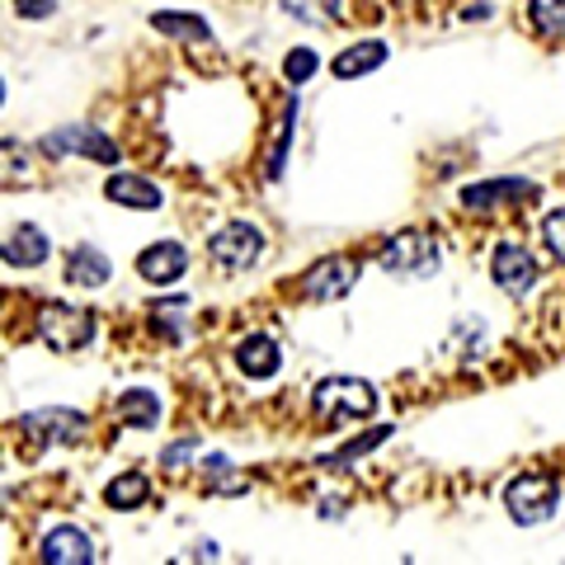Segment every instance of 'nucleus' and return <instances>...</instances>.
Returning a JSON list of instances; mask_svg holds the SVG:
<instances>
[{"mask_svg": "<svg viewBox=\"0 0 565 565\" xmlns=\"http://www.w3.org/2000/svg\"><path fill=\"white\" fill-rule=\"evenodd\" d=\"M556 504H561V486L542 471H523L504 486V509L519 527H537L546 519H556Z\"/></svg>", "mask_w": 565, "mask_h": 565, "instance_id": "1", "label": "nucleus"}, {"mask_svg": "<svg viewBox=\"0 0 565 565\" xmlns=\"http://www.w3.org/2000/svg\"><path fill=\"white\" fill-rule=\"evenodd\" d=\"M311 405H316V415H326L330 424L367 419L377 411V386L359 382V377H326V382H316Z\"/></svg>", "mask_w": 565, "mask_h": 565, "instance_id": "2", "label": "nucleus"}, {"mask_svg": "<svg viewBox=\"0 0 565 565\" xmlns=\"http://www.w3.org/2000/svg\"><path fill=\"white\" fill-rule=\"evenodd\" d=\"M377 264L396 278H429L444 264V250H438V241L429 232H396L392 241H382Z\"/></svg>", "mask_w": 565, "mask_h": 565, "instance_id": "3", "label": "nucleus"}, {"mask_svg": "<svg viewBox=\"0 0 565 565\" xmlns=\"http://www.w3.org/2000/svg\"><path fill=\"white\" fill-rule=\"evenodd\" d=\"M39 340L52 353H81L85 344L95 340V316L85 307H71V302H47L39 307Z\"/></svg>", "mask_w": 565, "mask_h": 565, "instance_id": "4", "label": "nucleus"}, {"mask_svg": "<svg viewBox=\"0 0 565 565\" xmlns=\"http://www.w3.org/2000/svg\"><path fill=\"white\" fill-rule=\"evenodd\" d=\"M207 255H212L217 269L245 274V269H255L259 255H264V232H259V226H250V222H226L222 232H212Z\"/></svg>", "mask_w": 565, "mask_h": 565, "instance_id": "5", "label": "nucleus"}, {"mask_svg": "<svg viewBox=\"0 0 565 565\" xmlns=\"http://www.w3.org/2000/svg\"><path fill=\"white\" fill-rule=\"evenodd\" d=\"M39 151L52 156V161H62V156H85V161H99V166H118V147L99 128H85V122L47 132L39 141Z\"/></svg>", "mask_w": 565, "mask_h": 565, "instance_id": "6", "label": "nucleus"}, {"mask_svg": "<svg viewBox=\"0 0 565 565\" xmlns=\"http://www.w3.org/2000/svg\"><path fill=\"white\" fill-rule=\"evenodd\" d=\"M490 278L494 288L509 292V297H527L537 288V259L523 250L519 241H500L490 255Z\"/></svg>", "mask_w": 565, "mask_h": 565, "instance_id": "7", "label": "nucleus"}, {"mask_svg": "<svg viewBox=\"0 0 565 565\" xmlns=\"http://www.w3.org/2000/svg\"><path fill=\"white\" fill-rule=\"evenodd\" d=\"M359 259H349V255H330L321 259L316 269H307L302 278V297H311V302H340V297L353 292V282H359Z\"/></svg>", "mask_w": 565, "mask_h": 565, "instance_id": "8", "label": "nucleus"}, {"mask_svg": "<svg viewBox=\"0 0 565 565\" xmlns=\"http://www.w3.org/2000/svg\"><path fill=\"white\" fill-rule=\"evenodd\" d=\"M20 429L33 438V444H76L85 434V415L81 411H29L20 415Z\"/></svg>", "mask_w": 565, "mask_h": 565, "instance_id": "9", "label": "nucleus"}, {"mask_svg": "<svg viewBox=\"0 0 565 565\" xmlns=\"http://www.w3.org/2000/svg\"><path fill=\"white\" fill-rule=\"evenodd\" d=\"M189 269V250L180 241H156L147 250L137 255V274L141 282H156V288H166V282H180Z\"/></svg>", "mask_w": 565, "mask_h": 565, "instance_id": "10", "label": "nucleus"}, {"mask_svg": "<svg viewBox=\"0 0 565 565\" xmlns=\"http://www.w3.org/2000/svg\"><path fill=\"white\" fill-rule=\"evenodd\" d=\"M236 367L245 377H255V382H269L282 373V349L274 334H245V340L236 344Z\"/></svg>", "mask_w": 565, "mask_h": 565, "instance_id": "11", "label": "nucleus"}, {"mask_svg": "<svg viewBox=\"0 0 565 565\" xmlns=\"http://www.w3.org/2000/svg\"><path fill=\"white\" fill-rule=\"evenodd\" d=\"M519 199H537L533 180H486V184H467L462 189V207L467 212H490L500 203H519Z\"/></svg>", "mask_w": 565, "mask_h": 565, "instance_id": "12", "label": "nucleus"}, {"mask_svg": "<svg viewBox=\"0 0 565 565\" xmlns=\"http://www.w3.org/2000/svg\"><path fill=\"white\" fill-rule=\"evenodd\" d=\"M39 556H43L47 565H90V561H95V542L85 537L81 527L62 523V527H52V533L43 537Z\"/></svg>", "mask_w": 565, "mask_h": 565, "instance_id": "13", "label": "nucleus"}, {"mask_svg": "<svg viewBox=\"0 0 565 565\" xmlns=\"http://www.w3.org/2000/svg\"><path fill=\"white\" fill-rule=\"evenodd\" d=\"M109 274H114V264H109V255H104V250H95V245H76V250L66 255V282H71V288L95 292V288L109 282Z\"/></svg>", "mask_w": 565, "mask_h": 565, "instance_id": "14", "label": "nucleus"}, {"mask_svg": "<svg viewBox=\"0 0 565 565\" xmlns=\"http://www.w3.org/2000/svg\"><path fill=\"white\" fill-rule=\"evenodd\" d=\"M104 193H109V203L132 207V212H156V207H161V189H156L151 180H141V174H128V170L109 174Z\"/></svg>", "mask_w": 565, "mask_h": 565, "instance_id": "15", "label": "nucleus"}, {"mask_svg": "<svg viewBox=\"0 0 565 565\" xmlns=\"http://www.w3.org/2000/svg\"><path fill=\"white\" fill-rule=\"evenodd\" d=\"M47 236L39 232V226H14V232L6 236V264L10 269H39V264H47Z\"/></svg>", "mask_w": 565, "mask_h": 565, "instance_id": "16", "label": "nucleus"}, {"mask_svg": "<svg viewBox=\"0 0 565 565\" xmlns=\"http://www.w3.org/2000/svg\"><path fill=\"white\" fill-rule=\"evenodd\" d=\"M386 62V43H377V39H367V43H353V47H344L340 57L330 62V71L340 81H353V76H367V71H377Z\"/></svg>", "mask_w": 565, "mask_h": 565, "instance_id": "17", "label": "nucleus"}, {"mask_svg": "<svg viewBox=\"0 0 565 565\" xmlns=\"http://www.w3.org/2000/svg\"><path fill=\"white\" fill-rule=\"evenodd\" d=\"M151 29L166 33V39H180V43H212L207 20H199V14H184V10H156Z\"/></svg>", "mask_w": 565, "mask_h": 565, "instance_id": "18", "label": "nucleus"}, {"mask_svg": "<svg viewBox=\"0 0 565 565\" xmlns=\"http://www.w3.org/2000/svg\"><path fill=\"white\" fill-rule=\"evenodd\" d=\"M118 419L132 424V429H156L161 424V396L147 392V386H132V392L118 396Z\"/></svg>", "mask_w": 565, "mask_h": 565, "instance_id": "19", "label": "nucleus"}, {"mask_svg": "<svg viewBox=\"0 0 565 565\" xmlns=\"http://www.w3.org/2000/svg\"><path fill=\"white\" fill-rule=\"evenodd\" d=\"M147 500H151V481L141 471H122L104 486V504L109 509H141Z\"/></svg>", "mask_w": 565, "mask_h": 565, "instance_id": "20", "label": "nucleus"}, {"mask_svg": "<svg viewBox=\"0 0 565 565\" xmlns=\"http://www.w3.org/2000/svg\"><path fill=\"white\" fill-rule=\"evenodd\" d=\"M282 14L297 24H307V29H326L334 24V14H340V0H278Z\"/></svg>", "mask_w": 565, "mask_h": 565, "instance_id": "21", "label": "nucleus"}, {"mask_svg": "<svg viewBox=\"0 0 565 565\" xmlns=\"http://www.w3.org/2000/svg\"><path fill=\"white\" fill-rule=\"evenodd\" d=\"M396 434V424H382V429H367V438H353V444H344L340 452H330V457H321V467L326 471H334V467H344V462H353V457H367L373 448H382L386 438Z\"/></svg>", "mask_w": 565, "mask_h": 565, "instance_id": "22", "label": "nucleus"}, {"mask_svg": "<svg viewBox=\"0 0 565 565\" xmlns=\"http://www.w3.org/2000/svg\"><path fill=\"white\" fill-rule=\"evenodd\" d=\"M527 20L546 39H565V0H527Z\"/></svg>", "mask_w": 565, "mask_h": 565, "instance_id": "23", "label": "nucleus"}, {"mask_svg": "<svg viewBox=\"0 0 565 565\" xmlns=\"http://www.w3.org/2000/svg\"><path fill=\"white\" fill-rule=\"evenodd\" d=\"M292 114H297V99H288V118H282L278 141H274V151H269V166H264V180H269V184L282 180V161H288V141H292Z\"/></svg>", "mask_w": 565, "mask_h": 565, "instance_id": "24", "label": "nucleus"}, {"mask_svg": "<svg viewBox=\"0 0 565 565\" xmlns=\"http://www.w3.org/2000/svg\"><path fill=\"white\" fill-rule=\"evenodd\" d=\"M316 66H321V57H316L311 47H292L288 57H282V76H288L292 85H302V81L316 76Z\"/></svg>", "mask_w": 565, "mask_h": 565, "instance_id": "25", "label": "nucleus"}, {"mask_svg": "<svg viewBox=\"0 0 565 565\" xmlns=\"http://www.w3.org/2000/svg\"><path fill=\"white\" fill-rule=\"evenodd\" d=\"M151 330L166 334V340H180V334H184V302H174V307H151Z\"/></svg>", "mask_w": 565, "mask_h": 565, "instance_id": "26", "label": "nucleus"}, {"mask_svg": "<svg viewBox=\"0 0 565 565\" xmlns=\"http://www.w3.org/2000/svg\"><path fill=\"white\" fill-rule=\"evenodd\" d=\"M542 241H546V250L565 264V207H552L542 217Z\"/></svg>", "mask_w": 565, "mask_h": 565, "instance_id": "27", "label": "nucleus"}, {"mask_svg": "<svg viewBox=\"0 0 565 565\" xmlns=\"http://www.w3.org/2000/svg\"><path fill=\"white\" fill-rule=\"evenodd\" d=\"M207 476H212V490L217 494H241L245 490V481L232 476V462H226V457H207Z\"/></svg>", "mask_w": 565, "mask_h": 565, "instance_id": "28", "label": "nucleus"}, {"mask_svg": "<svg viewBox=\"0 0 565 565\" xmlns=\"http://www.w3.org/2000/svg\"><path fill=\"white\" fill-rule=\"evenodd\" d=\"M199 452H203V438H180V444H170V448L161 452V462H166L170 471H180L189 457H199Z\"/></svg>", "mask_w": 565, "mask_h": 565, "instance_id": "29", "label": "nucleus"}, {"mask_svg": "<svg viewBox=\"0 0 565 565\" xmlns=\"http://www.w3.org/2000/svg\"><path fill=\"white\" fill-rule=\"evenodd\" d=\"M14 14H20V20H52L57 0H14Z\"/></svg>", "mask_w": 565, "mask_h": 565, "instance_id": "30", "label": "nucleus"}, {"mask_svg": "<svg viewBox=\"0 0 565 565\" xmlns=\"http://www.w3.org/2000/svg\"><path fill=\"white\" fill-rule=\"evenodd\" d=\"M184 556H189V561H203V556L217 561V542H199V546H193V552H184Z\"/></svg>", "mask_w": 565, "mask_h": 565, "instance_id": "31", "label": "nucleus"}]
</instances>
